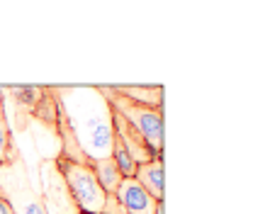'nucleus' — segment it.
<instances>
[{"label":"nucleus","mask_w":253,"mask_h":214,"mask_svg":"<svg viewBox=\"0 0 253 214\" xmlns=\"http://www.w3.org/2000/svg\"><path fill=\"white\" fill-rule=\"evenodd\" d=\"M0 168H2V163H0Z\"/></svg>","instance_id":"2eb2a0df"},{"label":"nucleus","mask_w":253,"mask_h":214,"mask_svg":"<svg viewBox=\"0 0 253 214\" xmlns=\"http://www.w3.org/2000/svg\"><path fill=\"white\" fill-rule=\"evenodd\" d=\"M59 163V171H61L63 180L68 185L76 205L81 214H102L105 212V202H107V195L105 190L100 187L97 178H95L93 168L90 166H83V163H73V161H66V158H56Z\"/></svg>","instance_id":"7ed1b4c3"},{"label":"nucleus","mask_w":253,"mask_h":214,"mask_svg":"<svg viewBox=\"0 0 253 214\" xmlns=\"http://www.w3.org/2000/svg\"><path fill=\"white\" fill-rule=\"evenodd\" d=\"M110 88L117 95H125V97L139 102V105L161 110V100H163V88L161 86H151V88H144V86H110Z\"/></svg>","instance_id":"1a4fd4ad"},{"label":"nucleus","mask_w":253,"mask_h":214,"mask_svg":"<svg viewBox=\"0 0 253 214\" xmlns=\"http://www.w3.org/2000/svg\"><path fill=\"white\" fill-rule=\"evenodd\" d=\"M39 175H42V205L46 214H81L59 171L56 158H44L39 166Z\"/></svg>","instance_id":"20e7f679"},{"label":"nucleus","mask_w":253,"mask_h":214,"mask_svg":"<svg viewBox=\"0 0 253 214\" xmlns=\"http://www.w3.org/2000/svg\"><path fill=\"white\" fill-rule=\"evenodd\" d=\"M59 112L66 117L81 151L93 163L112 156L115 144V124H112V105L95 86H73V88H54Z\"/></svg>","instance_id":"f257e3e1"},{"label":"nucleus","mask_w":253,"mask_h":214,"mask_svg":"<svg viewBox=\"0 0 253 214\" xmlns=\"http://www.w3.org/2000/svg\"><path fill=\"white\" fill-rule=\"evenodd\" d=\"M0 214H15V207H12L10 200H5L2 195H0Z\"/></svg>","instance_id":"4468645a"},{"label":"nucleus","mask_w":253,"mask_h":214,"mask_svg":"<svg viewBox=\"0 0 253 214\" xmlns=\"http://www.w3.org/2000/svg\"><path fill=\"white\" fill-rule=\"evenodd\" d=\"M20 212L22 214H46V210H44V205H42V197L30 195V200H22Z\"/></svg>","instance_id":"f8f14e48"},{"label":"nucleus","mask_w":253,"mask_h":214,"mask_svg":"<svg viewBox=\"0 0 253 214\" xmlns=\"http://www.w3.org/2000/svg\"><path fill=\"white\" fill-rule=\"evenodd\" d=\"M112 161L117 163V168H120V173H122L125 178H134V173H136V161L129 156V151L122 146L120 139H115V144H112Z\"/></svg>","instance_id":"9b49d317"},{"label":"nucleus","mask_w":253,"mask_h":214,"mask_svg":"<svg viewBox=\"0 0 253 214\" xmlns=\"http://www.w3.org/2000/svg\"><path fill=\"white\" fill-rule=\"evenodd\" d=\"M100 90L107 97V102L112 105V110L117 115H122L126 122L146 139L154 156L161 158L163 156V112L154 110V107H146V105H139L125 95H117L112 88H100Z\"/></svg>","instance_id":"f03ea898"},{"label":"nucleus","mask_w":253,"mask_h":214,"mask_svg":"<svg viewBox=\"0 0 253 214\" xmlns=\"http://www.w3.org/2000/svg\"><path fill=\"white\" fill-rule=\"evenodd\" d=\"M115 200L129 214H158L161 210V202L154 200L134 178H122V183L115 192Z\"/></svg>","instance_id":"39448f33"},{"label":"nucleus","mask_w":253,"mask_h":214,"mask_svg":"<svg viewBox=\"0 0 253 214\" xmlns=\"http://www.w3.org/2000/svg\"><path fill=\"white\" fill-rule=\"evenodd\" d=\"M90 168H93V173H95V178H97V183H100V187L105 190V195H115L125 175L120 173V168H117V163L112 161V156H110V158L93 161Z\"/></svg>","instance_id":"6e6552de"},{"label":"nucleus","mask_w":253,"mask_h":214,"mask_svg":"<svg viewBox=\"0 0 253 214\" xmlns=\"http://www.w3.org/2000/svg\"><path fill=\"white\" fill-rule=\"evenodd\" d=\"M15 153H12V139H10V129H7V120H5V102L0 95V163H12Z\"/></svg>","instance_id":"9d476101"},{"label":"nucleus","mask_w":253,"mask_h":214,"mask_svg":"<svg viewBox=\"0 0 253 214\" xmlns=\"http://www.w3.org/2000/svg\"><path fill=\"white\" fill-rule=\"evenodd\" d=\"M102 214H129L120 207V202L115 200V195H107V202H105V212Z\"/></svg>","instance_id":"ddd939ff"},{"label":"nucleus","mask_w":253,"mask_h":214,"mask_svg":"<svg viewBox=\"0 0 253 214\" xmlns=\"http://www.w3.org/2000/svg\"><path fill=\"white\" fill-rule=\"evenodd\" d=\"M134 180L141 185L154 200L163 202V163H161V158H154L149 163H139L136 173H134Z\"/></svg>","instance_id":"0eeeda50"},{"label":"nucleus","mask_w":253,"mask_h":214,"mask_svg":"<svg viewBox=\"0 0 253 214\" xmlns=\"http://www.w3.org/2000/svg\"><path fill=\"white\" fill-rule=\"evenodd\" d=\"M112 124H115V139L122 141V146L129 151V156L136 161V166H139V163H149V161L156 158L154 151L149 149L146 139H144L131 124L126 122L122 115H117L115 110H112Z\"/></svg>","instance_id":"423d86ee"}]
</instances>
